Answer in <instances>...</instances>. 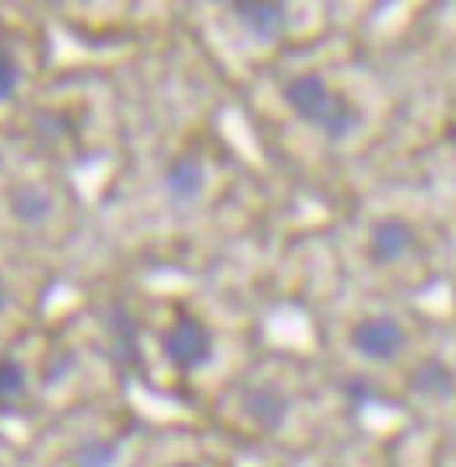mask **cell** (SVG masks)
<instances>
[{
	"label": "cell",
	"mask_w": 456,
	"mask_h": 467,
	"mask_svg": "<svg viewBox=\"0 0 456 467\" xmlns=\"http://www.w3.org/2000/svg\"><path fill=\"white\" fill-rule=\"evenodd\" d=\"M285 102L292 106V113L302 117L306 123L319 127L330 140H344L347 134L358 130L362 113L337 95L319 74H298L285 85Z\"/></svg>",
	"instance_id": "cell-1"
},
{
	"label": "cell",
	"mask_w": 456,
	"mask_h": 467,
	"mask_svg": "<svg viewBox=\"0 0 456 467\" xmlns=\"http://www.w3.org/2000/svg\"><path fill=\"white\" fill-rule=\"evenodd\" d=\"M161 351H165V358L180 373H193V369H201V366L211 362V355H214V334H211V327H207L201 317L182 313V317L172 320V327L165 330Z\"/></svg>",
	"instance_id": "cell-2"
},
{
	"label": "cell",
	"mask_w": 456,
	"mask_h": 467,
	"mask_svg": "<svg viewBox=\"0 0 456 467\" xmlns=\"http://www.w3.org/2000/svg\"><path fill=\"white\" fill-rule=\"evenodd\" d=\"M408 345V330L393 317H365L351 327V348L368 362H393Z\"/></svg>",
	"instance_id": "cell-3"
},
{
	"label": "cell",
	"mask_w": 456,
	"mask_h": 467,
	"mask_svg": "<svg viewBox=\"0 0 456 467\" xmlns=\"http://www.w3.org/2000/svg\"><path fill=\"white\" fill-rule=\"evenodd\" d=\"M288 411H292L288 394L271 387V383L253 387L250 394H246V415H250L253 425L264 429V432H277V429L288 421Z\"/></svg>",
	"instance_id": "cell-4"
},
{
	"label": "cell",
	"mask_w": 456,
	"mask_h": 467,
	"mask_svg": "<svg viewBox=\"0 0 456 467\" xmlns=\"http://www.w3.org/2000/svg\"><path fill=\"white\" fill-rule=\"evenodd\" d=\"M232 15L256 39H274L288 25V7L285 4H267V0H239V4H232Z\"/></svg>",
	"instance_id": "cell-5"
},
{
	"label": "cell",
	"mask_w": 456,
	"mask_h": 467,
	"mask_svg": "<svg viewBox=\"0 0 456 467\" xmlns=\"http://www.w3.org/2000/svg\"><path fill=\"white\" fill-rule=\"evenodd\" d=\"M414 246V229H410L404 218H383L376 229H372V239H368V254L379 260V264H393L404 254H410Z\"/></svg>",
	"instance_id": "cell-6"
},
{
	"label": "cell",
	"mask_w": 456,
	"mask_h": 467,
	"mask_svg": "<svg viewBox=\"0 0 456 467\" xmlns=\"http://www.w3.org/2000/svg\"><path fill=\"white\" fill-rule=\"evenodd\" d=\"M204 183H207L204 165H201V159H193V155H180L176 162L165 169V190H169V197L176 204L197 201L204 193Z\"/></svg>",
	"instance_id": "cell-7"
},
{
	"label": "cell",
	"mask_w": 456,
	"mask_h": 467,
	"mask_svg": "<svg viewBox=\"0 0 456 467\" xmlns=\"http://www.w3.org/2000/svg\"><path fill=\"white\" fill-rule=\"evenodd\" d=\"M410 390L414 394H421V398H450L456 390V379H453V369L446 366V362H439V358H425L414 373H410Z\"/></svg>",
	"instance_id": "cell-8"
},
{
	"label": "cell",
	"mask_w": 456,
	"mask_h": 467,
	"mask_svg": "<svg viewBox=\"0 0 456 467\" xmlns=\"http://www.w3.org/2000/svg\"><path fill=\"white\" fill-rule=\"evenodd\" d=\"M7 208H11V214H15L18 222H25V225H39V222H46V218H49L53 204H49V197H46L39 187H32V183H22V187L11 190V197H7Z\"/></svg>",
	"instance_id": "cell-9"
},
{
	"label": "cell",
	"mask_w": 456,
	"mask_h": 467,
	"mask_svg": "<svg viewBox=\"0 0 456 467\" xmlns=\"http://www.w3.org/2000/svg\"><path fill=\"white\" fill-rule=\"evenodd\" d=\"M106 327L113 334V345L119 351V358L123 362H134L137 358V324L134 317L123 309V306H116L113 317H106Z\"/></svg>",
	"instance_id": "cell-10"
},
{
	"label": "cell",
	"mask_w": 456,
	"mask_h": 467,
	"mask_svg": "<svg viewBox=\"0 0 456 467\" xmlns=\"http://www.w3.org/2000/svg\"><path fill=\"white\" fill-rule=\"evenodd\" d=\"M116 461H119V443L113 440H88L74 453V467H113Z\"/></svg>",
	"instance_id": "cell-11"
},
{
	"label": "cell",
	"mask_w": 456,
	"mask_h": 467,
	"mask_svg": "<svg viewBox=\"0 0 456 467\" xmlns=\"http://www.w3.org/2000/svg\"><path fill=\"white\" fill-rule=\"evenodd\" d=\"M28 387V373L18 358L0 355V400H18Z\"/></svg>",
	"instance_id": "cell-12"
},
{
	"label": "cell",
	"mask_w": 456,
	"mask_h": 467,
	"mask_svg": "<svg viewBox=\"0 0 456 467\" xmlns=\"http://www.w3.org/2000/svg\"><path fill=\"white\" fill-rule=\"evenodd\" d=\"M18 81H22V70H18V64H15V57L0 49V102H7V99L15 95Z\"/></svg>",
	"instance_id": "cell-13"
},
{
	"label": "cell",
	"mask_w": 456,
	"mask_h": 467,
	"mask_svg": "<svg viewBox=\"0 0 456 467\" xmlns=\"http://www.w3.org/2000/svg\"><path fill=\"white\" fill-rule=\"evenodd\" d=\"M344 394L351 400H358V404H368V400L376 398V390H372V383L368 379H362V376H355V379H347L344 383Z\"/></svg>",
	"instance_id": "cell-14"
},
{
	"label": "cell",
	"mask_w": 456,
	"mask_h": 467,
	"mask_svg": "<svg viewBox=\"0 0 456 467\" xmlns=\"http://www.w3.org/2000/svg\"><path fill=\"white\" fill-rule=\"evenodd\" d=\"M7 306V292H4V281H0V309Z\"/></svg>",
	"instance_id": "cell-15"
},
{
	"label": "cell",
	"mask_w": 456,
	"mask_h": 467,
	"mask_svg": "<svg viewBox=\"0 0 456 467\" xmlns=\"http://www.w3.org/2000/svg\"><path fill=\"white\" fill-rule=\"evenodd\" d=\"M172 467H193V464H172Z\"/></svg>",
	"instance_id": "cell-16"
}]
</instances>
